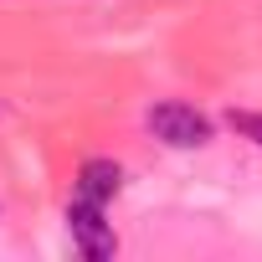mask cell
Segmentation results:
<instances>
[{"instance_id": "1", "label": "cell", "mask_w": 262, "mask_h": 262, "mask_svg": "<svg viewBox=\"0 0 262 262\" xmlns=\"http://www.w3.org/2000/svg\"><path fill=\"white\" fill-rule=\"evenodd\" d=\"M149 134L170 149H201V144H211V118L190 103H155L149 108Z\"/></svg>"}, {"instance_id": "2", "label": "cell", "mask_w": 262, "mask_h": 262, "mask_svg": "<svg viewBox=\"0 0 262 262\" xmlns=\"http://www.w3.org/2000/svg\"><path fill=\"white\" fill-rule=\"evenodd\" d=\"M67 226H72V242H77L82 257L103 262V257L118 252V236H113V226L103 221V206H98V201H82V195H77V201L67 206Z\"/></svg>"}, {"instance_id": "3", "label": "cell", "mask_w": 262, "mask_h": 262, "mask_svg": "<svg viewBox=\"0 0 262 262\" xmlns=\"http://www.w3.org/2000/svg\"><path fill=\"white\" fill-rule=\"evenodd\" d=\"M118 185H123V170H118L113 160H88V165L77 170V195H82V201L108 206V201L118 195Z\"/></svg>"}, {"instance_id": "4", "label": "cell", "mask_w": 262, "mask_h": 262, "mask_svg": "<svg viewBox=\"0 0 262 262\" xmlns=\"http://www.w3.org/2000/svg\"><path fill=\"white\" fill-rule=\"evenodd\" d=\"M226 123L236 128L242 139H252V144H262V113H247V108H231V113H226Z\"/></svg>"}]
</instances>
